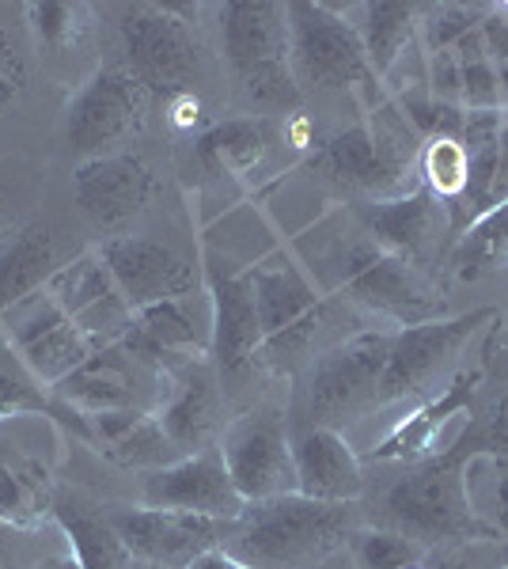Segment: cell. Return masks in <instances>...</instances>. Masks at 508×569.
<instances>
[{"label": "cell", "instance_id": "21", "mask_svg": "<svg viewBox=\"0 0 508 569\" xmlns=\"http://www.w3.org/2000/svg\"><path fill=\"white\" fill-rule=\"evenodd\" d=\"M152 190V168L133 152L88 160L72 171V198L96 228H118L133 220L149 206Z\"/></svg>", "mask_w": 508, "mask_h": 569}, {"label": "cell", "instance_id": "4", "mask_svg": "<svg viewBox=\"0 0 508 569\" xmlns=\"http://www.w3.org/2000/svg\"><path fill=\"white\" fill-rule=\"evenodd\" d=\"M247 284H251L258 330H262L258 361L273 365V369H292L311 353L322 316H327L319 284L289 254H270V259L255 262L247 270Z\"/></svg>", "mask_w": 508, "mask_h": 569}, {"label": "cell", "instance_id": "33", "mask_svg": "<svg viewBox=\"0 0 508 569\" xmlns=\"http://www.w3.org/2000/svg\"><path fill=\"white\" fill-rule=\"evenodd\" d=\"M346 550L357 569H414L425 558V547L380 525H357Z\"/></svg>", "mask_w": 508, "mask_h": 569}, {"label": "cell", "instance_id": "35", "mask_svg": "<svg viewBox=\"0 0 508 569\" xmlns=\"http://www.w3.org/2000/svg\"><path fill=\"white\" fill-rule=\"evenodd\" d=\"M27 27L34 31L42 50L64 53L72 50L88 31V8L84 4H61V0H42V4H27Z\"/></svg>", "mask_w": 508, "mask_h": 569}, {"label": "cell", "instance_id": "17", "mask_svg": "<svg viewBox=\"0 0 508 569\" xmlns=\"http://www.w3.org/2000/svg\"><path fill=\"white\" fill-rule=\"evenodd\" d=\"M365 232L380 251L410 262L421 273H429V266H437L456 243L451 209L425 187L391 201H368Z\"/></svg>", "mask_w": 508, "mask_h": 569}, {"label": "cell", "instance_id": "46", "mask_svg": "<svg viewBox=\"0 0 508 569\" xmlns=\"http://www.w3.org/2000/svg\"><path fill=\"white\" fill-rule=\"evenodd\" d=\"M505 357H508V327H505Z\"/></svg>", "mask_w": 508, "mask_h": 569}, {"label": "cell", "instance_id": "19", "mask_svg": "<svg viewBox=\"0 0 508 569\" xmlns=\"http://www.w3.org/2000/svg\"><path fill=\"white\" fill-rule=\"evenodd\" d=\"M141 501L152 505V509L190 512V517L225 520V525H232L247 509V501L239 498V490L228 479L217 448H201V452L182 456L168 467L145 471Z\"/></svg>", "mask_w": 508, "mask_h": 569}, {"label": "cell", "instance_id": "2", "mask_svg": "<svg viewBox=\"0 0 508 569\" xmlns=\"http://www.w3.org/2000/svg\"><path fill=\"white\" fill-rule=\"evenodd\" d=\"M357 528L353 505L311 501L303 493L255 501L225 528V550L251 569H311L346 550Z\"/></svg>", "mask_w": 508, "mask_h": 569}, {"label": "cell", "instance_id": "38", "mask_svg": "<svg viewBox=\"0 0 508 569\" xmlns=\"http://www.w3.org/2000/svg\"><path fill=\"white\" fill-rule=\"evenodd\" d=\"M23 415H50V395H39L31 383L0 369V421Z\"/></svg>", "mask_w": 508, "mask_h": 569}, {"label": "cell", "instance_id": "29", "mask_svg": "<svg viewBox=\"0 0 508 569\" xmlns=\"http://www.w3.org/2000/svg\"><path fill=\"white\" fill-rule=\"evenodd\" d=\"M46 512H53L46 467L27 456H0V525L31 531Z\"/></svg>", "mask_w": 508, "mask_h": 569}, {"label": "cell", "instance_id": "12", "mask_svg": "<svg viewBox=\"0 0 508 569\" xmlns=\"http://www.w3.org/2000/svg\"><path fill=\"white\" fill-rule=\"evenodd\" d=\"M220 460L239 498L247 505L297 493V463H292V433L281 410L255 407L232 418L217 445Z\"/></svg>", "mask_w": 508, "mask_h": 569}, {"label": "cell", "instance_id": "30", "mask_svg": "<svg viewBox=\"0 0 508 569\" xmlns=\"http://www.w3.org/2000/svg\"><path fill=\"white\" fill-rule=\"evenodd\" d=\"M266 149H270V133H266V122H255V118H232L198 137V160L212 176H247L258 168Z\"/></svg>", "mask_w": 508, "mask_h": 569}, {"label": "cell", "instance_id": "43", "mask_svg": "<svg viewBox=\"0 0 508 569\" xmlns=\"http://www.w3.org/2000/svg\"><path fill=\"white\" fill-rule=\"evenodd\" d=\"M311 569H357V566H353V558H349V550H338V555H330L327 562H319Z\"/></svg>", "mask_w": 508, "mask_h": 569}, {"label": "cell", "instance_id": "13", "mask_svg": "<svg viewBox=\"0 0 508 569\" xmlns=\"http://www.w3.org/2000/svg\"><path fill=\"white\" fill-rule=\"evenodd\" d=\"M0 338L46 391L58 388L64 376H72L96 353V346L80 335L77 323L64 316L46 289L20 300L16 308L0 311Z\"/></svg>", "mask_w": 508, "mask_h": 569}, {"label": "cell", "instance_id": "34", "mask_svg": "<svg viewBox=\"0 0 508 569\" xmlns=\"http://www.w3.org/2000/svg\"><path fill=\"white\" fill-rule=\"evenodd\" d=\"M489 4H421L418 8V46L421 53L451 50L482 23Z\"/></svg>", "mask_w": 508, "mask_h": 569}, {"label": "cell", "instance_id": "45", "mask_svg": "<svg viewBox=\"0 0 508 569\" xmlns=\"http://www.w3.org/2000/svg\"><path fill=\"white\" fill-rule=\"evenodd\" d=\"M129 569H163V566H149V562H129Z\"/></svg>", "mask_w": 508, "mask_h": 569}, {"label": "cell", "instance_id": "39", "mask_svg": "<svg viewBox=\"0 0 508 569\" xmlns=\"http://www.w3.org/2000/svg\"><path fill=\"white\" fill-rule=\"evenodd\" d=\"M478 34H482L486 53L497 61V66H508V12L505 4H489L482 23H478Z\"/></svg>", "mask_w": 508, "mask_h": 569}, {"label": "cell", "instance_id": "8", "mask_svg": "<svg viewBox=\"0 0 508 569\" xmlns=\"http://www.w3.org/2000/svg\"><path fill=\"white\" fill-rule=\"evenodd\" d=\"M391 330L353 335L311 365L303 383V415L311 426L341 429L372 410H380V380Z\"/></svg>", "mask_w": 508, "mask_h": 569}, {"label": "cell", "instance_id": "3", "mask_svg": "<svg viewBox=\"0 0 508 569\" xmlns=\"http://www.w3.org/2000/svg\"><path fill=\"white\" fill-rule=\"evenodd\" d=\"M330 179L368 201H391L421 187V137L395 103H380L368 122L338 133L319 152Z\"/></svg>", "mask_w": 508, "mask_h": 569}, {"label": "cell", "instance_id": "18", "mask_svg": "<svg viewBox=\"0 0 508 569\" xmlns=\"http://www.w3.org/2000/svg\"><path fill=\"white\" fill-rule=\"evenodd\" d=\"M129 308L141 311L163 300L198 297V266L171 243L152 236H114L99 247Z\"/></svg>", "mask_w": 508, "mask_h": 569}, {"label": "cell", "instance_id": "7", "mask_svg": "<svg viewBox=\"0 0 508 569\" xmlns=\"http://www.w3.org/2000/svg\"><path fill=\"white\" fill-rule=\"evenodd\" d=\"M338 284L353 305L368 308L395 330L421 327L448 316L445 292L437 289V281L414 270L410 262L380 251L368 236H360L341 251Z\"/></svg>", "mask_w": 508, "mask_h": 569}, {"label": "cell", "instance_id": "42", "mask_svg": "<svg viewBox=\"0 0 508 569\" xmlns=\"http://www.w3.org/2000/svg\"><path fill=\"white\" fill-rule=\"evenodd\" d=\"M31 569H80V562L72 555H50V558H42V562H34Z\"/></svg>", "mask_w": 508, "mask_h": 569}, {"label": "cell", "instance_id": "16", "mask_svg": "<svg viewBox=\"0 0 508 569\" xmlns=\"http://www.w3.org/2000/svg\"><path fill=\"white\" fill-rule=\"evenodd\" d=\"M46 292L58 300V308L77 323V330L96 350L118 346L133 330L137 311L129 308V300L122 297L114 273H110L99 251H84L77 259L61 262V270L46 281Z\"/></svg>", "mask_w": 508, "mask_h": 569}, {"label": "cell", "instance_id": "47", "mask_svg": "<svg viewBox=\"0 0 508 569\" xmlns=\"http://www.w3.org/2000/svg\"><path fill=\"white\" fill-rule=\"evenodd\" d=\"M505 12H508V4H505Z\"/></svg>", "mask_w": 508, "mask_h": 569}, {"label": "cell", "instance_id": "11", "mask_svg": "<svg viewBox=\"0 0 508 569\" xmlns=\"http://www.w3.org/2000/svg\"><path fill=\"white\" fill-rule=\"evenodd\" d=\"M486 323H497V316L489 308H478L470 316H445L421 327L391 330L380 380V410L391 402H421L425 395L437 391V380L451 372L464 346L478 330H486Z\"/></svg>", "mask_w": 508, "mask_h": 569}, {"label": "cell", "instance_id": "32", "mask_svg": "<svg viewBox=\"0 0 508 569\" xmlns=\"http://www.w3.org/2000/svg\"><path fill=\"white\" fill-rule=\"evenodd\" d=\"M470 160L456 137H429L421 141V187L451 209L467 190Z\"/></svg>", "mask_w": 508, "mask_h": 569}, {"label": "cell", "instance_id": "36", "mask_svg": "<svg viewBox=\"0 0 508 569\" xmlns=\"http://www.w3.org/2000/svg\"><path fill=\"white\" fill-rule=\"evenodd\" d=\"M448 448L464 452L467 460H501L508 463V391L489 402L486 415L470 418L464 433L451 440Z\"/></svg>", "mask_w": 508, "mask_h": 569}, {"label": "cell", "instance_id": "25", "mask_svg": "<svg viewBox=\"0 0 508 569\" xmlns=\"http://www.w3.org/2000/svg\"><path fill=\"white\" fill-rule=\"evenodd\" d=\"M209 308H212V350L209 361L217 376H236L251 369L262 353V330L247 273L209 270Z\"/></svg>", "mask_w": 508, "mask_h": 569}, {"label": "cell", "instance_id": "22", "mask_svg": "<svg viewBox=\"0 0 508 569\" xmlns=\"http://www.w3.org/2000/svg\"><path fill=\"white\" fill-rule=\"evenodd\" d=\"M297 493L327 505H357L368 493L365 463L341 429L308 426L292 437Z\"/></svg>", "mask_w": 508, "mask_h": 569}, {"label": "cell", "instance_id": "10", "mask_svg": "<svg viewBox=\"0 0 508 569\" xmlns=\"http://www.w3.org/2000/svg\"><path fill=\"white\" fill-rule=\"evenodd\" d=\"M145 118H149V88L129 69L107 66L96 69L72 96L64 110V141L72 156L103 160V156H122L133 137H141Z\"/></svg>", "mask_w": 508, "mask_h": 569}, {"label": "cell", "instance_id": "15", "mask_svg": "<svg viewBox=\"0 0 508 569\" xmlns=\"http://www.w3.org/2000/svg\"><path fill=\"white\" fill-rule=\"evenodd\" d=\"M152 383H163V372L133 357L122 342L103 346L88 357L58 388H50V402L72 415H110V410H156Z\"/></svg>", "mask_w": 508, "mask_h": 569}, {"label": "cell", "instance_id": "28", "mask_svg": "<svg viewBox=\"0 0 508 569\" xmlns=\"http://www.w3.org/2000/svg\"><path fill=\"white\" fill-rule=\"evenodd\" d=\"M53 520L69 539V555L77 558L80 569H129V562H133L122 539L110 528L107 509H99V505L61 498L53 501Z\"/></svg>", "mask_w": 508, "mask_h": 569}, {"label": "cell", "instance_id": "20", "mask_svg": "<svg viewBox=\"0 0 508 569\" xmlns=\"http://www.w3.org/2000/svg\"><path fill=\"white\" fill-rule=\"evenodd\" d=\"M122 346L160 372H171L190 361H209L212 350L209 297L198 292V297L187 300H163V305L141 308L133 319V330L122 338Z\"/></svg>", "mask_w": 508, "mask_h": 569}, {"label": "cell", "instance_id": "23", "mask_svg": "<svg viewBox=\"0 0 508 569\" xmlns=\"http://www.w3.org/2000/svg\"><path fill=\"white\" fill-rule=\"evenodd\" d=\"M475 391H478V372H456L445 383V391L425 395L410 415H402L395 421L391 433L372 448V460L406 467V463H421V460H429V456H437L451 421L475 410Z\"/></svg>", "mask_w": 508, "mask_h": 569}, {"label": "cell", "instance_id": "14", "mask_svg": "<svg viewBox=\"0 0 508 569\" xmlns=\"http://www.w3.org/2000/svg\"><path fill=\"white\" fill-rule=\"evenodd\" d=\"M107 520L122 539L133 562L163 569H187L209 547L225 543V520L190 517V512L152 509V505H110Z\"/></svg>", "mask_w": 508, "mask_h": 569}, {"label": "cell", "instance_id": "37", "mask_svg": "<svg viewBox=\"0 0 508 569\" xmlns=\"http://www.w3.org/2000/svg\"><path fill=\"white\" fill-rule=\"evenodd\" d=\"M27 88V46L20 27L0 16V110H8Z\"/></svg>", "mask_w": 508, "mask_h": 569}, {"label": "cell", "instance_id": "27", "mask_svg": "<svg viewBox=\"0 0 508 569\" xmlns=\"http://www.w3.org/2000/svg\"><path fill=\"white\" fill-rule=\"evenodd\" d=\"M61 270L58 240L46 224H27L0 243V311L46 289V281Z\"/></svg>", "mask_w": 508, "mask_h": 569}, {"label": "cell", "instance_id": "31", "mask_svg": "<svg viewBox=\"0 0 508 569\" xmlns=\"http://www.w3.org/2000/svg\"><path fill=\"white\" fill-rule=\"evenodd\" d=\"M448 266L467 281L508 270V198L497 201L489 213L478 217L475 224L451 243Z\"/></svg>", "mask_w": 508, "mask_h": 569}, {"label": "cell", "instance_id": "1", "mask_svg": "<svg viewBox=\"0 0 508 569\" xmlns=\"http://www.w3.org/2000/svg\"><path fill=\"white\" fill-rule=\"evenodd\" d=\"M475 463L478 460H467L456 448H445L421 463H406V471L395 475L376 501V525L399 531L425 550L505 536L475 509L467 479Z\"/></svg>", "mask_w": 508, "mask_h": 569}, {"label": "cell", "instance_id": "40", "mask_svg": "<svg viewBox=\"0 0 508 569\" xmlns=\"http://www.w3.org/2000/svg\"><path fill=\"white\" fill-rule=\"evenodd\" d=\"M187 569H251L247 562H239V558L232 555V550L225 547H209L206 555H198Z\"/></svg>", "mask_w": 508, "mask_h": 569}, {"label": "cell", "instance_id": "6", "mask_svg": "<svg viewBox=\"0 0 508 569\" xmlns=\"http://www.w3.org/2000/svg\"><path fill=\"white\" fill-rule=\"evenodd\" d=\"M289 12V66L303 91H365L376 88L372 66L365 58L349 16L335 4L292 0Z\"/></svg>", "mask_w": 508, "mask_h": 569}, {"label": "cell", "instance_id": "41", "mask_svg": "<svg viewBox=\"0 0 508 569\" xmlns=\"http://www.w3.org/2000/svg\"><path fill=\"white\" fill-rule=\"evenodd\" d=\"M494 505H497V517H494V525L505 531L508 536V467L501 471V479H497L494 486Z\"/></svg>", "mask_w": 508, "mask_h": 569}, {"label": "cell", "instance_id": "24", "mask_svg": "<svg viewBox=\"0 0 508 569\" xmlns=\"http://www.w3.org/2000/svg\"><path fill=\"white\" fill-rule=\"evenodd\" d=\"M212 361H190L179 369L163 372V388L156 399V418L163 433L182 456H193L206 448L212 429L220 426V391Z\"/></svg>", "mask_w": 508, "mask_h": 569}, {"label": "cell", "instance_id": "5", "mask_svg": "<svg viewBox=\"0 0 508 569\" xmlns=\"http://www.w3.org/2000/svg\"><path fill=\"white\" fill-rule=\"evenodd\" d=\"M220 50L247 96L266 103L297 99L289 66V12L273 0H232L217 8Z\"/></svg>", "mask_w": 508, "mask_h": 569}, {"label": "cell", "instance_id": "9", "mask_svg": "<svg viewBox=\"0 0 508 569\" xmlns=\"http://www.w3.org/2000/svg\"><path fill=\"white\" fill-rule=\"evenodd\" d=\"M118 34L129 72L149 88V96H190V84H198L201 77V46L182 20V8L126 4L118 16Z\"/></svg>", "mask_w": 508, "mask_h": 569}, {"label": "cell", "instance_id": "44", "mask_svg": "<svg viewBox=\"0 0 508 569\" xmlns=\"http://www.w3.org/2000/svg\"><path fill=\"white\" fill-rule=\"evenodd\" d=\"M8 209H12V198H8V190H4V187H0V224H4Z\"/></svg>", "mask_w": 508, "mask_h": 569}, {"label": "cell", "instance_id": "26", "mask_svg": "<svg viewBox=\"0 0 508 569\" xmlns=\"http://www.w3.org/2000/svg\"><path fill=\"white\" fill-rule=\"evenodd\" d=\"M418 8L421 4H395V0L341 8L349 16V23H353L368 66H372L380 84L391 77V69L399 66L406 53L418 46Z\"/></svg>", "mask_w": 508, "mask_h": 569}]
</instances>
